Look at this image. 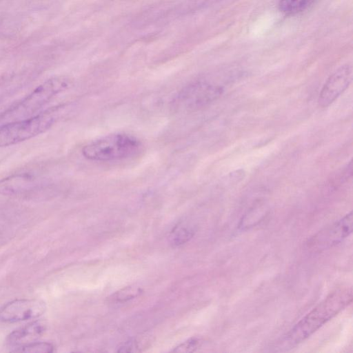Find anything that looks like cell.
I'll return each instance as SVG.
<instances>
[{
	"label": "cell",
	"instance_id": "1",
	"mask_svg": "<svg viewBox=\"0 0 353 353\" xmlns=\"http://www.w3.org/2000/svg\"><path fill=\"white\" fill-rule=\"evenodd\" d=\"M351 287L336 290L303 316L284 337V343L293 346L310 337L321 327L351 304Z\"/></svg>",
	"mask_w": 353,
	"mask_h": 353
},
{
	"label": "cell",
	"instance_id": "2",
	"mask_svg": "<svg viewBox=\"0 0 353 353\" xmlns=\"http://www.w3.org/2000/svg\"><path fill=\"white\" fill-rule=\"evenodd\" d=\"M72 83V80L66 76H56L47 79L6 111L0 120L9 122L36 114L56 96L70 88Z\"/></svg>",
	"mask_w": 353,
	"mask_h": 353
},
{
	"label": "cell",
	"instance_id": "3",
	"mask_svg": "<svg viewBox=\"0 0 353 353\" xmlns=\"http://www.w3.org/2000/svg\"><path fill=\"white\" fill-rule=\"evenodd\" d=\"M63 108L53 107L30 117L0 125V148L29 140L45 132L58 120Z\"/></svg>",
	"mask_w": 353,
	"mask_h": 353
},
{
	"label": "cell",
	"instance_id": "4",
	"mask_svg": "<svg viewBox=\"0 0 353 353\" xmlns=\"http://www.w3.org/2000/svg\"><path fill=\"white\" fill-rule=\"evenodd\" d=\"M140 140L126 133H114L92 141L81 150L83 156L93 161H112L128 159L138 153Z\"/></svg>",
	"mask_w": 353,
	"mask_h": 353
},
{
	"label": "cell",
	"instance_id": "5",
	"mask_svg": "<svg viewBox=\"0 0 353 353\" xmlns=\"http://www.w3.org/2000/svg\"><path fill=\"white\" fill-rule=\"evenodd\" d=\"M222 92L221 86L205 81H198L181 90L176 102L181 108L194 109L216 100Z\"/></svg>",
	"mask_w": 353,
	"mask_h": 353
},
{
	"label": "cell",
	"instance_id": "6",
	"mask_svg": "<svg viewBox=\"0 0 353 353\" xmlns=\"http://www.w3.org/2000/svg\"><path fill=\"white\" fill-rule=\"evenodd\" d=\"M353 215L350 212L343 218L319 231L309 241V246L314 250H324L332 247L348 237L352 232Z\"/></svg>",
	"mask_w": 353,
	"mask_h": 353
},
{
	"label": "cell",
	"instance_id": "7",
	"mask_svg": "<svg viewBox=\"0 0 353 353\" xmlns=\"http://www.w3.org/2000/svg\"><path fill=\"white\" fill-rule=\"evenodd\" d=\"M46 304L39 299H17L0 309V321L16 323L34 319L46 310Z\"/></svg>",
	"mask_w": 353,
	"mask_h": 353
},
{
	"label": "cell",
	"instance_id": "8",
	"mask_svg": "<svg viewBox=\"0 0 353 353\" xmlns=\"http://www.w3.org/2000/svg\"><path fill=\"white\" fill-rule=\"evenodd\" d=\"M352 80V68L345 64L334 72L323 85L318 99L319 105L326 108L349 87Z\"/></svg>",
	"mask_w": 353,
	"mask_h": 353
},
{
	"label": "cell",
	"instance_id": "9",
	"mask_svg": "<svg viewBox=\"0 0 353 353\" xmlns=\"http://www.w3.org/2000/svg\"><path fill=\"white\" fill-rule=\"evenodd\" d=\"M40 183L30 173L14 174L0 179V194L13 196L22 194L36 189Z\"/></svg>",
	"mask_w": 353,
	"mask_h": 353
},
{
	"label": "cell",
	"instance_id": "10",
	"mask_svg": "<svg viewBox=\"0 0 353 353\" xmlns=\"http://www.w3.org/2000/svg\"><path fill=\"white\" fill-rule=\"evenodd\" d=\"M47 322L37 320L12 331L6 339L7 344L17 347L39 339L47 330Z\"/></svg>",
	"mask_w": 353,
	"mask_h": 353
},
{
	"label": "cell",
	"instance_id": "11",
	"mask_svg": "<svg viewBox=\"0 0 353 353\" xmlns=\"http://www.w3.org/2000/svg\"><path fill=\"white\" fill-rule=\"evenodd\" d=\"M314 0H280L279 10L286 15L299 13L307 9Z\"/></svg>",
	"mask_w": 353,
	"mask_h": 353
},
{
	"label": "cell",
	"instance_id": "12",
	"mask_svg": "<svg viewBox=\"0 0 353 353\" xmlns=\"http://www.w3.org/2000/svg\"><path fill=\"white\" fill-rule=\"evenodd\" d=\"M12 352L25 353H48L54 351V345L48 342H32L17 347Z\"/></svg>",
	"mask_w": 353,
	"mask_h": 353
},
{
	"label": "cell",
	"instance_id": "13",
	"mask_svg": "<svg viewBox=\"0 0 353 353\" xmlns=\"http://www.w3.org/2000/svg\"><path fill=\"white\" fill-rule=\"evenodd\" d=\"M142 292L140 287L130 285L115 292L112 295V299L115 302L123 303L138 296Z\"/></svg>",
	"mask_w": 353,
	"mask_h": 353
},
{
	"label": "cell",
	"instance_id": "14",
	"mask_svg": "<svg viewBox=\"0 0 353 353\" xmlns=\"http://www.w3.org/2000/svg\"><path fill=\"white\" fill-rule=\"evenodd\" d=\"M193 236L192 230L188 228L180 226L176 228L171 234V242L175 245H181L188 241Z\"/></svg>",
	"mask_w": 353,
	"mask_h": 353
},
{
	"label": "cell",
	"instance_id": "15",
	"mask_svg": "<svg viewBox=\"0 0 353 353\" xmlns=\"http://www.w3.org/2000/svg\"><path fill=\"white\" fill-rule=\"evenodd\" d=\"M202 343L201 339L198 337L191 338L176 347L172 352L176 353L193 352L199 349Z\"/></svg>",
	"mask_w": 353,
	"mask_h": 353
}]
</instances>
